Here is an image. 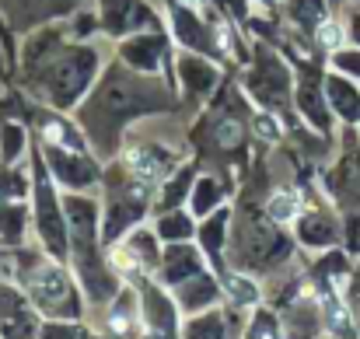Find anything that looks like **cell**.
Listing matches in <instances>:
<instances>
[{"mask_svg": "<svg viewBox=\"0 0 360 339\" xmlns=\"http://www.w3.org/2000/svg\"><path fill=\"white\" fill-rule=\"evenodd\" d=\"M297 210H301V200L294 193H280V196L269 200V217L273 221H294Z\"/></svg>", "mask_w": 360, "mask_h": 339, "instance_id": "obj_1", "label": "cell"}, {"mask_svg": "<svg viewBox=\"0 0 360 339\" xmlns=\"http://www.w3.org/2000/svg\"><path fill=\"white\" fill-rule=\"evenodd\" d=\"M32 287H35V294H42V298H60V294H63V280L56 276V269H42V273H35Z\"/></svg>", "mask_w": 360, "mask_h": 339, "instance_id": "obj_2", "label": "cell"}, {"mask_svg": "<svg viewBox=\"0 0 360 339\" xmlns=\"http://www.w3.org/2000/svg\"><path fill=\"white\" fill-rule=\"evenodd\" d=\"M326 308H329V326H333V333H347V329H350V319H347V312L340 308V301L329 298Z\"/></svg>", "mask_w": 360, "mask_h": 339, "instance_id": "obj_3", "label": "cell"}, {"mask_svg": "<svg viewBox=\"0 0 360 339\" xmlns=\"http://www.w3.org/2000/svg\"><path fill=\"white\" fill-rule=\"evenodd\" d=\"M228 290H235V294H238L241 305H252V301H255V287H252V283H245V280H238V276H231V280H228Z\"/></svg>", "mask_w": 360, "mask_h": 339, "instance_id": "obj_4", "label": "cell"}, {"mask_svg": "<svg viewBox=\"0 0 360 339\" xmlns=\"http://www.w3.org/2000/svg\"><path fill=\"white\" fill-rule=\"evenodd\" d=\"M255 126L262 129V136H266V140H276V136H280V133H276V122H273V119H266V115H262Z\"/></svg>", "mask_w": 360, "mask_h": 339, "instance_id": "obj_5", "label": "cell"}, {"mask_svg": "<svg viewBox=\"0 0 360 339\" xmlns=\"http://www.w3.org/2000/svg\"><path fill=\"white\" fill-rule=\"evenodd\" d=\"M322 42H326V46H336V42H340V28H336V25H326V28H322Z\"/></svg>", "mask_w": 360, "mask_h": 339, "instance_id": "obj_6", "label": "cell"}]
</instances>
